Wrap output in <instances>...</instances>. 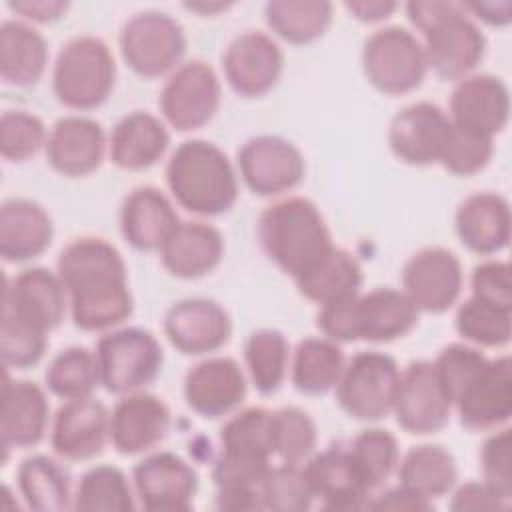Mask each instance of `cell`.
I'll return each instance as SVG.
<instances>
[{
	"label": "cell",
	"mask_w": 512,
	"mask_h": 512,
	"mask_svg": "<svg viewBox=\"0 0 512 512\" xmlns=\"http://www.w3.org/2000/svg\"><path fill=\"white\" fill-rule=\"evenodd\" d=\"M362 278L364 276L358 260L350 252L334 246L326 258H322L310 272L302 274L294 282L306 300L326 304L358 294Z\"/></svg>",
	"instance_id": "obj_38"
},
{
	"label": "cell",
	"mask_w": 512,
	"mask_h": 512,
	"mask_svg": "<svg viewBox=\"0 0 512 512\" xmlns=\"http://www.w3.org/2000/svg\"><path fill=\"white\" fill-rule=\"evenodd\" d=\"M346 366V358L338 342L330 338L310 336L298 342L290 378L298 392L308 396H320L336 388Z\"/></svg>",
	"instance_id": "obj_36"
},
{
	"label": "cell",
	"mask_w": 512,
	"mask_h": 512,
	"mask_svg": "<svg viewBox=\"0 0 512 512\" xmlns=\"http://www.w3.org/2000/svg\"><path fill=\"white\" fill-rule=\"evenodd\" d=\"M258 240L264 254L292 280L310 272L334 248L320 208L304 196L268 204L258 218Z\"/></svg>",
	"instance_id": "obj_2"
},
{
	"label": "cell",
	"mask_w": 512,
	"mask_h": 512,
	"mask_svg": "<svg viewBox=\"0 0 512 512\" xmlns=\"http://www.w3.org/2000/svg\"><path fill=\"white\" fill-rule=\"evenodd\" d=\"M110 440V412L88 396L66 400L54 414L50 444L64 460H90L102 454Z\"/></svg>",
	"instance_id": "obj_21"
},
{
	"label": "cell",
	"mask_w": 512,
	"mask_h": 512,
	"mask_svg": "<svg viewBox=\"0 0 512 512\" xmlns=\"http://www.w3.org/2000/svg\"><path fill=\"white\" fill-rule=\"evenodd\" d=\"M392 412L398 426L416 436L436 434L450 422L452 402L432 362L414 360L400 372Z\"/></svg>",
	"instance_id": "obj_12"
},
{
	"label": "cell",
	"mask_w": 512,
	"mask_h": 512,
	"mask_svg": "<svg viewBox=\"0 0 512 512\" xmlns=\"http://www.w3.org/2000/svg\"><path fill=\"white\" fill-rule=\"evenodd\" d=\"M316 424L298 406H284L272 412L274 456L286 464H302L316 450Z\"/></svg>",
	"instance_id": "obj_46"
},
{
	"label": "cell",
	"mask_w": 512,
	"mask_h": 512,
	"mask_svg": "<svg viewBox=\"0 0 512 512\" xmlns=\"http://www.w3.org/2000/svg\"><path fill=\"white\" fill-rule=\"evenodd\" d=\"M264 510L304 512L312 508L314 494L300 464L270 466L260 482Z\"/></svg>",
	"instance_id": "obj_47"
},
{
	"label": "cell",
	"mask_w": 512,
	"mask_h": 512,
	"mask_svg": "<svg viewBox=\"0 0 512 512\" xmlns=\"http://www.w3.org/2000/svg\"><path fill=\"white\" fill-rule=\"evenodd\" d=\"M452 134L448 114L434 102L404 106L390 122L388 144L398 160L410 166L440 162Z\"/></svg>",
	"instance_id": "obj_16"
},
{
	"label": "cell",
	"mask_w": 512,
	"mask_h": 512,
	"mask_svg": "<svg viewBox=\"0 0 512 512\" xmlns=\"http://www.w3.org/2000/svg\"><path fill=\"white\" fill-rule=\"evenodd\" d=\"M216 508L220 510H264L260 488H218Z\"/></svg>",
	"instance_id": "obj_58"
},
{
	"label": "cell",
	"mask_w": 512,
	"mask_h": 512,
	"mask_svg": "<svg viewBox=\"0 0 512 512\" xmlns=\"http://www.w3.org/2000/svg\"><path fill=\"white\" fill-rule=\"evenodd\" d=\"M44 122L26 110H6L0 116V154L8 162H24L46 148Z\"/></svg>",
	"instance_id": "obj_48"
},
{
	"label": "cell",
	"mask_w": 512,
	"mask_h": 512,
	"mask_svg": "<svg viewBox=\"0 0 512 512\" xmlns=\"http://www.w3.org/2000/svg\"><path fill=\"white\" fill-rule=\"evenodd\" d=\"M6 6L14 14L38 24L56 22L64 18V14L70 8V4L64 0H10L6 2Z\"/></svg>",
	"instance_id": "obj_55"
},
{
	"label": "cell",
	"mask_w": 512,
	"mask_h": 512,
	"mask_svg": "<svg viewBox=\"0 0 512 512\" xmlns=\"http://www.w3.org/2000/svg\"><path fill=\"white\" fill-rule=\"evenodd\" d=\"M220 100L222 88L214 68L202 60H188L164 82L158 106L172 128L190 132L216 116Z\"/></svg>",
	"instance_id": "obj_9"
},
{
	"label": "cell",
	"mask_w": 512,
	"mask_h": 512,
	"mask_svg": "<svg viewBox=\"0 0 512 512\" xmlns=\"http://www.w3.org/2000/svg\"><path fill=\"white\" fill-rule=\"evenodd\" d=\"M248 394L240 364L228 356H214L194 364L184 376V400L202 418H220L242 406Z\"/></svg>",
	"instance_id": "obj_19"
},
{
	"label": "cell",
	"mask_w": 512,
	"mask_h": 512,
	"mask_svg": "<svg viewBox=\"0 0 512 512\" xmlns=\"http://www.w3.org/2000/svg\"><path fill=\"white\" fill-rule=\"evenodd\" d=\"M450 122L470 134L494 140L510 118V92L494 74H470L456 82L450 96Z\"/></svg>",
	"instance_id": "obj_17"
},
{
	"label": "cell",
	"mask_w": 512,
	"mask_h": 512,
	"mask_svg": "<svg viewBox=\"0 0 512 512\" xmlns=\"http://www.w3.org/2000/svg\"><path fill=\"white\" fill-rule=\"evenodd\" d=\"M466 12H472L478 20L490 26H506L512 20V2H462Z\"/></svg>",
	"instance_id": "obj_60"
},
{
	"label": "cell",
	"mask_w": 512,
	"mask_h": 512,
	"mask_svg": "<svg viewBox=\"0 0 512 512\" xmlns=\"http://www.w3.org/2000/svg\"><path fill=\"white\" fill-rule=\"evenodd\" d=\"M462 284L464 272L458 256L440 246L418 250L402 268V288L420 312H446L460 298Z\"/></svg>",
	"instance_id": "obj_13"
},
{
	"label": "cell",
	"mask_w": 512,
	"mask_h": 512,
	"mask_svg": "<svg viewBox=\"0 0 512 512\" xmlns=\"http://www.w3.org/2000/svg\"><path fill=\"white\" fill-rule=\"evenodd\" d=\"M494 154V142L484 136L464 132L452 124V134L438 164L456 176H472L488 166Z\"/></svg>",
	"instance_id": "obj_50"
},
{
	"label": "cell",
	"mask_w": 512,
	"mask_h": 512,
	"mask_svg": "<svg viewBox=\"0 0 512 512\" xmlns=\"http://www.w3.org/2000/svg\"><path fill=\"white\" fill-rule=\"evenodd\" d=\"M334 6L324 0H270L264 6L268 28L290 44H308L330 28Z\"/></svg>",
	"instance_id": "obj_37"
},
{
	"label": "cell",
	"mask_w": 512,
	"mask_h": 512,
	"mask_svg": "<svg viewBox=\"0 0 512 512\" xmlns=\"http://www.w3.org/2000/svg\"><path fill=\"white\" fill-rule=\"evenodd\" d=\"M244 360L250 380L262 396L278 392L290 362L286 336L274 328L254 330L244 342Z\"/></svg>",
	"instance_id": "obj_39"
},
{
	"label": "cell",
	"mask_w": 512,
	"mask_h": 512,
	"mask_svg": "<svg viewBox=\"0 0 512 512\" xmlns=\"http://www.w3.org/2000/svg\"><path fill=\"white\" fill-rule=\"evenodd\" d=\"M400 368L390 354L364 350L354 354L336 384L340 408L356 420L376 422L392 412Z\"/></svg>",
	"instance_id": "obj_8"
},
{
	"label": "cell",
	"mask_w": 512,
	"mask_h": 512,
	"mask_svg": "<svg viewBox=\"0 0 512 512\" xmlns=\"http://www.w3.org/2000/svg\"><path fill=\"white\" fill-rule=\"evenodd\" d=\"M170 134L160 118L150 112H130L112 128L110 160L130 172L154 166L168 150Z\"/></svg>",
	"instance_id": "obj_31"
},
{
	"label": "cell",
	"mask_w": 512,
	"mask_h": 512,
	"mask_svg": "<svg viewBox=\"0 0 512 512\" xmlns=\"http://www.w3.org/2000/svg\"><path fill=\"white\" fill-rule=\"evenodd\" d=\"M512 308H504L482 298L470 296L456 310V332L484 348H500L510 342Z\"/></svg>",
	"instance_id": "obj_44"
},
{
	"label": "cell",
	"mask_w": 512,
	"mask_h": 512,
	"mask_svg": "<svg viewBox=\"0 0 512 512\" xmlns=\"http://www.w3.org/2000/svg\"><path fill=\"white\" fill-rule=\"evenodd\" d=\"M48 348V332L18 316L2 304L0 356L6 368L26 370L36 366Z\"/></svg>",
	"instance_id": "obj_45"
},
{
	"label": "cell",
	"mask_w": 512,
	"mask_h": 512,
	"mask_svg": "<svg viewBox=\"0 0 512 512\" xmlns=\"http://www.w3.org/2000/svg\"><path fill=\"white\" fill-rule=\"evenodd\" d=\"M170 408L148 392L124 394L110 412V442L124 454L134 456L156 448L170 430Z\"/></svg>",
	"instance_id": "obj_22"
},
{
	"label": "cell",
	"mask_w": 512,
	"mask_h": 512,
	"mask_svg": "<svg viewBox=\"0 0 512 512\" xmlns=\"http://www.w3.org/2000/svg\"><path fill=\"white\" fill-rule=\"evenodd\" d=\"M118 44L132 72L142 78H158L178 68L186 52V34L170 14L144 10L124 22Z\"/></svg>",
	"instance_id": "obj_7"
},
{
	"label": "cell",
	"mask_w": 512,
	"mask_h": 512,
	"mask_svg": "<svg viewBox=\"0 0 512 512\" xmlns=\"http://www.w3.org/2000/svg\"><path fill=\"white\" fill-rule=\"evenodd\" d=\"M222 454L270 462L272 444V410L250 406L236 412L220 430Z\"/></svg>",
	"instance_id": "obj_42"
},
{
	"label": "cell",
	"mask_w": 512,
	"mask_h": 512,
	"mask_svg": "<svg viewBox=\"0 0 512 512\" xmlns=\"http://www.w3.org/2000/svg\"><path fill=\"white\" fill-rule=\"evenodd\" d=\"M348 454L370 492L390 478L400 460L398 442L394 434L384 428H366L358 432L348 446Z\"/></svg>",
	"instance_id": "obj_43"
},
{
	"label": "cell",
	"mask_w": 512,
	"mask_h": 512,
	"mask_svg": "<svg viewBox=\"0 0 512 512\" xmlns=\"http://www.w3.org/2000/svg\"><path fill=\"white\" fill-rule=\"evenodd\" d=\"M314 498L326 510L352 512L368 506L370 490L358 476L348 448L330 446L312 454L302 466Z\"/></svg>",
	"instance_id": "obj_26"
},
{
	"label": "cell",
	"mask_w": 512,
	"mask_h": 512,
	"mask_svg": "<svg viewBox=\"0 0 512 512\" xmlns=\"http://www.w3.org/2000/svg\"><path fill=\"white\" fill-rule=\"evenodd\" d=\"M344 8L360 22H380L392 16L398 4L390 0H352L344 2Z\"/></svg>",
	"instance_id": "obj_59"
},
{
	"label": "cell",
	"mask_w": 512,
	"mask_h": 512,
	"mask_svg": "<svg viewBox=\"0 0 512 512\" xmlns=\"http://www.w3.org/2000/svg\"><path fill=\"white\" fill-rule=\"evenodd\" d=\"M372 510H400V512H424V510H432L434 504L422 496H416L414 492L402 488L398 484V488H390L386 492H382L380 496H376L374 500H368V506Z\"/></svg>",
	"instance_id": "obj_56"
},
{
	"label": "cell",
	"mask_w": 512,
	"mask_h": 512,
	"mask_svg": "<svg viewBox=\"0 0 512 512\" xmlns=\"http://www.w3.org/2000/svg\"><path fill=\"white\" fill-rule=\"evenodd\" d=\"M358 340L392 342L414 330L420 310L404 290L374 288L356 298Z\"/></svg>",
	"instance_id": "obj_32"
},
{
	"label": "cell",
	"mask_w": 512,
	"mask_h": 512,
	"mask_svg": "<svg viewBox=\"0 0 512 512\" xmlns=\"http://www.w3.org/2000/svg\"><path fill=\"white\" fill-rule=\"evenodd\" d=\"M246 188L256 196H280L294 190L306 174L302 152L286 138L260 134L246 140L236 156Z\"/></svg>",
	"instance_id": "obj_11"
},
{
	"label": "cell",
	"mask_w": 512,
	"mask_h": 512,
	"mask_svg": "<svg viewBox=\"0 0 512 512\" xmlns=\"http://www.w3.org/2000/svg\"><path fill=\"white\" fill-rule=\"evenodd\" d=\"M224 256L218 228L200 220L178 222L160 248L162 266L176 278L196 280L210 274Z\"/></svg>",
	"instance_id": "obj_28"
},
{
	"label": "cell",
	"mask_w": 512,
	"mask_h": 512,
	"mask_svg": "<svg viewBox=\"0 0 512 512\" xmlns=\"http://www.w3.org/2000/svg\"><path fill=\"white\" fill-rule=\"evenodd\" d=\"M222 68L236 94L260 98L278 84L284 70V52L266 32L246 30L224 50Z\"/></svg>",
	"instance_id": "obj_15"
},
{
	"label": "cell",
	"mask_w": 512,
	"mask_h": 512,
	"mask_svg": "<svg viewBox=\"0 0 512 512\" xmlns=\"http://www.w3.org/2000/svg\"><path fill=\"white\" fill-rule=\"evenodd\" d=\"M398 480L402 488L432 502L456 486L458 466L444 446L420 444L398 460Z\"/></svg>",
	"instance_id": "obj_35"
},
{
	"label": "cell",
	"mask_w": 512,
	"mask_h": 512,
	"mask_svg": "<svg viewBox=\"0 0 512 512\" xmlns=\"http://www.w3.org/2000/svg\"><path fill=\"white\" fill-rule=\"evenodd\" d=\"M490 362V358L480 352L478 348L466 346V344H448L440 350L436 356L434 370L438 374V380L442 388L446 390L452 408L456 396L462 392V388Z\"/></svg>",
	"instance_id": "obj_49"
},
{
	"label": "cell",
	"mask_w": 512,
	"mask_h": 512,
	"mask_svg": "<svg viewBox=\"0 0 512 512\" xmlns=\"http://www.w3.org/2000/svg\"><path fill=\"white\" fill-rule=\"evenodd\" d=\"M2 304L48 334L62 324L70 308L62 278L58 272L42 266L26 268L12 280H6Z\"/></svg>",
	"instance_id": "obj_23"
},
{
	"label": "cell",
	"mask_w": 512,
	"mask_h": 512,
	"mask_svg": "<svg viewBox=\"0 0 512 512\" xmlns=\"http://www.w3.org/2000/svg\"><path fill=\"white\" fill-rule=\"evenodd\" d=\"M164 334L182 354L202 356L220 350L232 336L228 312L208 298L174 302L164 316Z\"/></svg>",
	"instance_id": "obj_18"
},
{
	"label": "cell",
	"mask_w": 512,
	"mask_h": 512,
	"mask_svg": "<svg viewBox=\"0 0 512 512\" xmlns=\"http://www.w3.org/2000/svg\"><path fill=\"white\" fill-rule=\"evenodd\" d=\"M454 408L468 430H496L512 416L510 358L490 360L456 396Z\"/></svg>",
	"instance_id": "obj_20"
},
{
	"label": "cell",
	"mask_w": 512,
	"mask_h": 512,
	"mask_svg": "<svg viewBox=\"0 0 512 512\" xmlns=\"http://www.w3.org/2000/svg\"><path fill=\"white\" fill-rule=\"evenodd\" d=\"M228 6H232L230 2H186L184 4V8H188V10H192V12H200V14H208V16H212V14H216V12H220V10H226Z\"/></svg>",
	"instance_id": "obj_61"
},
{
	"label": "cell",
	"mask_w": 512,
	"mask_h": 512,
	"mask_svg": "<svg viewBox=\"0 0 512 512\" xmlns=\"http://www.w3.org/2000/svg\"><path fill=\"white\" fill-rule=\"evenodd\" d=\"M456 234L470 252L490 256L510 242V204L496 192H476L464 198L454 216Z\"/></svg>",
	"instance_id": "obj_27"
},
{
	"label": "cell",
	"mask_w": 512,
	"mask_h": 512,
	"mask_svg": "<svg viewBox=\"0 0 512 512\" xmlns=\"http://www.w3.org/2000/svg\"><path fill=\"white\" fill-rule=\"evenodd\" d=\"M48 390L62 400L88 398L102 384L96 352L84 346H68L60 350L44 372Z\"/></svg>",
	"instance_id": "obj_40"
},
{
	"label": "cell",
	"mask_w": 512,
	"mask_h": 512,
	"mask_svg": "<svg viewBox=\"0 0 512 512\" xmlns=\"http://www.w3.org/2000/svg\"><path fill=\"white\" fill-rule=\"evenodd\" d=\"M54 238L48 212L34 200L10 198L0 208V254L6 262H28L44 254Z\"/></svg>",
	"instance_id": "obj_30"
},
{
	"label": "cell",
	"mask_w": 512,
	"mask_h": 512,
	"mask_svg": "<svg viewBox=\"0 0 512 512\" xmlns=\"http://www.w3.org/2000/svg\"><path fill=\"white\" fill-rule=\"evenodd\" d=\"M100 382L112 394L140 392L162 372L164 352L150 330L128 326L110 330L96 342Z\"/></svg>",
	"instance_id": "obj_5"
},
{
	"label": "cell",
	"mask_w": 512,
	"mask_h": 512,
	"mask_svg": "<svg viewBox=\"0 0 512 512\" xmlns=\"http://www.w3.org/2000/svg\"><path fill=\"white\" fill-rule=\"evenodd\" d=\"M178 222L172 202L154 186H136L122 200L120 230L136 250H160Z\"/></svg>",
	"instance_id": "obj_29"
},
{
	"label": "cell",
	"mask_w": 512,
	"mask_h": 512,
	"mask_svg": "<svg viewBox=\"0 0 512 512\" xmlns=\"http://www.w3.org/2000/svg\"><path fill=\"white\" fill-rule=\"evenodd\" d=\"M358 294L320 304V310L316 316V326L320 328V332L326 338H330L334 342H356L358 340V314H356Z\"/></svg>",
	"instance_id": "obj_53"
},
{
	"label": "cell",
	"mask_w": 512,
	"mask_h": 512,
	"mask_svg": "<svg viewBox=\"0 0 512 512\" xmlns=\"http://www.w3.org/2000/svg\"><path fill=\"white\" fill-rule=\"evenodd\" d=\"M134 490L144 510L186 512L198 492V474L174 452H152L132 470Z\"/></svg>",
	"instance_id": "obj_14"
},
{
	"label": "cell",
	"mask_w": 512,
	"mask_h": 512,
	"mask_svg": "<svg viewBox=\"0 0 512 512\" xmlns=\"http://www.w3.org/2000/svg\"><path fill=\"white\" fill-rule=\"evenodd\" d=\"M74 326L86 332L110 330L134 312L126 262L118 248L98 236H82L64 246L56 262Z\"/></svg>",
	"instance_id": "obj_1"
},
{
	"label": "cell",
	"mask_w": 512,
	"mask_h": 512,
	"mask_svg": "<svg viewBox=\"0 0 512 512\" xmlns=\"http://www.w3.org/2000/svg\"><path fill=\"white\" fill-rule=\"evenodd\" d=\"M136 490L126 474L110 464L84 472L74 492V510L82 512H130L136 508Z\"/></svg>",
	"instance_id": "obj_41"
},
{
	"label": "cell",
	"mask_w": 512,
	"mask_h": 512,
	"mask_svg": "<svg viewBox=\"0 0 512 512\" xmlns=\"http://www.w3.org/2000/svg\"><path fill=\"white\" fill-rule=\"evenodd\" d=\"M166 184L180 208L198 216L226 214L238 200L230 158L208 140H186L166 164Z\"/></svg>",
	"instance_id": "obj_3"
},
{
	"label": "cell",
	"mask_w": 512,
	"mask_h": 512,
	"mask_svg": "<svg viewBox=\"0 0 512 512\" xmlns=\"http://www.w3.org/2000/svg\"><path fill=\"white\" fill-rule=\"evenodd\" d=\"M0 436L2 448H32L48 430L50 404L42 386L30 380H12L8 372L2 382Z\"/></svg>",
	"instance_id": "obj_25"
},
{
	"label": "cell",
	"mask_w": 512,
	"mask_h": 512,
	"mask_svg": "<svg viewBox=\"0 0 512 512\" xmlns=\"http://www.w3.org/2000/svg\"><path fill=\"white\" fill-rule=\"evenodd\" d=\"M46 160L62 176L80 178L100 168L106 154V132L86 116H64L54 122L46 140Z\"/></svg>",
	"instance_id": "obj_24"
},
{
	"label": "cell",
	"mask_w": 512,
	"mask_h": 512,
	"mask_svg": "<svg viewBox=\"0 0 512 512\" xmlns=\"http://www.w3.org/2000/svg\"><path fill=\"white\" fill-rule=\"evenodd\" d=\"M510 500L502 498L492 486L482 482H466L462 484L450 502L454 512H468V510H506Z\"/></svg>",
	"instance_id": "obj_54"
},
{
	"label": "cell",
	"mask_w": 512,
	"mask_h": 512,
	"mask_svg": "<svg viewBox=\"0 0 512 512\" xmlns=\"http://www.w3.org/2000/svg\"><path fill=\"white\" fill-rule=\"evenodd\" d=\"M48 44L44 36L22 20L0 24V76L6 84L34 86L46 72Z\"/></svg>",
	"instance_id": "obj_33"
},
{
	"label": "cell",
	"mask_w": 512,
	"mask_h": 512,
	"mask_svg": "<svg viewBox=\"0 0 512 512\" xmlns=\"http://www.w3.org/2000/svg\"><path fill=\"white\" fill-rule=\"evenodd\" d=\"M512 438L510 430L502 428L486 438L480 450V468L484 482L492 486L502 498H512Z\"/></svg>",
	"instance_id": "obj_51"
},
{
	"label": "cell",
	"mask_w": 512,
	"mask_h": 512,
	"mask_svg": "<svg viewBox=\"0 0 512 512\" xmlns=\"http://www.w3.org/2000/svg\"><path fill=\"white\" fill-rule=\"evenodd\" d=\"M472 296L486 302L512 308V278L510 264L504 260H486L474 266L470 276Z\"/></svg>",
	"instance_id": "obj_52"
},
{
	"label": "cell",
	"mask_w": 512,
	"mask_h": 512,
	"mask_svg": "<svg viewBox=\"0 0 512 512\" xmlns=\"http://www.w3.org/2000/svg\"><path fill=\"white\" fill-rule=\"evenodd\" d=\"M16 484L30 510L62 512L74 508L70 472L52 456L32 454L24 458L16 472Z\"/></svg>",
	"instance_id": "obj_34"
},
{
	"label": "cell",
	"mask_w": 512,
	"mask_h": 512,
	"mask_svg": "<svg viewBox=\"0 0 512 512\" xmlns=\"http://www.w3.org/2000/svg\"><path fill=\"white\" fill-rule=\"evenodd\" d=\"M424 54L428 68L444 80H462L482 62L486 36L468 16L462 2L436 20L424 32Z\"/></svg>",
	"instance_id": "obj_10"
},
{
	"label": "cell",
	"mask_w": 512,
	"mask_h": 512,
	"mask_svg": "<svg viewBox=\"0 0 512 512\" xmlns=\"http://www.w3.org/2000/svg\"><path fill=\"white\" fill-rule=\"evenodd\" d=\"M456 2L446 0H412L406 4V16L412 22L414 28H418L422 34L444 14H448Z\"/></svg>",
	"instance_id": "obj_57"
},
{
	"label": "cell",
	"mask_w": 512,
	"mask_h": 512,
	"mask_svg": "<svg viewBox=\"0 0 512 512\" xmlns=\"http://www.w3.org/2000/svg\"><path fill=\"white\" fill-rule=\"evenodd\" d=\"M116 84V62L108 44L92 34L70 38L58 52L52 72V90L70 110L102 106Z\"/></svg>",
	"instance_id": "obj_4"
},
{
	"label": "cell",
	"mask_w": 512,
	"mask_h": 512,
	"mask_svg": "<svg viewBox=\"0 0 512 512\" xmlns=\"http://www.w3.org/2000/svg\"><path fill=\"white\" fill-rule=\"evenodd\" d=\"M362 70L376 90L400 96L420 88L428 62L422 42L410 30L384 26L364 40Z\"/></svg>",
	"instance_id": "obj_6"
}]
</instances>
